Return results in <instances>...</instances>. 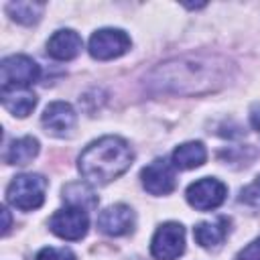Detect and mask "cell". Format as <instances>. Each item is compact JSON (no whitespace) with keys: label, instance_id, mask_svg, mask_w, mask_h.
<instances>
[{"label":"cell","instance_id":"cell-1","mask_svg":"<svg viewBox=\"0 0 260 260\" xmlns=\"http://www.w3.org/2000/svg\"><path fill=\"white\" fill-rule=\"evenodd\" d=\"M150 81L173 93H203L211 91L221 83V67L211 63V59L183 57L156 67Z\"/></svg>","mask_w":260,"mask_h":260},{"label":"cell","instance_id":"cell-2","mask_svg":"<svg viewBox=\"0 0 260 260\" xmlns=\"http://www.w3.org/2000/svg\"><path fill=\"white\" fill-rule=\"evenodd\" d=\"M134 152L120 136H104L93 140L79 154V173L91 185H106L130 169Z\"/></svg>","mask_w":260,"mask_h":260},{"label":"cell","instance_id":"cell-3","mask_svg":"<svg viewBox=\"0 0 260 260\" xmlns=\"http://www.w3.org/2000/svg\"><path fill=\"white\" fill-rule=\"evenodd\" d=\"M45 191H47V179L43 175L24 173L10 181L6 189V199L10 205H14L20 211H32L43 205Z\"/></svg>","mask_w":260,"mask_h":260},{"label":"cell","instance_id":"cell-4","mask_svg":"<svg viewBox=\"0 0 260 260\" xmlns=\"http://www.w3.org/2000/svg\"><path fill=\"white\" fill-rule=\"evenodd\" d=\"M41 75V67L26 55H10L2 59L0 65V83L2 91L26 89Z\"/></svg>","mask_w":260,"mask_h":260},{"label":"cell","instance_id":"cell-5","mask_svg":"<svg viewBox=\"0 0 260 260\" xmlns=\"http://www.w3.org/2000/svg\"><path fill=\"white\" fill-rule=\"evenodd\" d=\"M185 250V228L177 221L162 223L150 242V254L154 260H177Z\"/></svg>","mask_w":260,"mask_h":260},{"label":"cell","instance_id":"cell-6","mask_svg":"<svg viewBox=\"0 0 260 260\" xmlns=\"http://www.w3.org/2000/svg\"><path fill=\"white\" fill-rule=\"evenodd\" d=\"M130 49V37L120 28H100L89 39V55L98 61H110Z\"/></svg>","mask_w":260,"mask_h":260},{"label":"cell","instance_id":"cell-7","mask_svg":"<svg viewBox=\"0 0 260 260\" xmlns=\"http://www.w3.org/2000/svg\"><path fill=\"white\" fill-rule=\"evenodd\" d=\"M87 228H89V217H87V211L85 209H79V207H65V209H59L51 215L49 219V230L63 238V240H81L85 234H87Z\"/></svg>","mask_w":260,"mask_h":260},{"label":"cell","instance_id":"cell-8","mask_svg":"<svg viewBox=\"0 0 260 260\" xmlns=\"http://www.w3.org/2000/svg\"><path fill=\"white\" fill-rule=\"evenodd\" d=\"M185 195H187V201L191 207H195L199 211H209V209H215L223 203L228 189L221 181L211 179V177H203V179L191 183L187 187Z\"/></svg>","mask_w":260,"mask_h":260},{"label":"cell","instance_id":"cell-9","mask_svg":"<svg viewBox=\"0 0 260 260\" xmlns=\"http://www.w3.org/2000/svg\"><path fill=\"white\" fill-rule=\"evenodd\" d=\"M142 187L150 195H169L175 189V165H171L167 158H154L150 165H146L140 173Z\"/></svg>","mask_w":260,"mask_h":260},{"label":"cell","instance_id":"cell-10","mask_svg":"<svg viewBox=\"0 0 260 260\" xmlns=\"http://www.w3.org/2000/svg\"><path fill=\"white\" fill-rule=\"evenodd\" d=\"M75 120H77V116L67 102H51L41 116V124L53 136L69 134L75 128Z\"/></svg>","mask_w":260,"mask_h":260},{"label":"cell","instance_id":"cell-11","mask_svg":"<svg viewBox=\"0 0 260 260\" xmlns=\"http://www.w3.org/2000/svg\"><path fill=\"white\" fill-rule=\"evenodd\" d=\"M98 228L108 236H124L134 228V211L124 203L110 205L98 215Z\"/></svg>","mask_w":260,"mask_h":260},{"label":"cell","instance_id":"cell-12","mask_svg":"<svg viewBox=\"0 0 260 260\" xmlns=\"http://www.w3.org/2000/svg\"><path fill=\"white\" fill-rule=\"evenodd\" d=\"M81 47H83V41L73 28H61L53 32V37L47 41V53L59 61L75 59L81 53Z\"/></svg>","mask_w":260,"mask_h":260},{"label":"cell","instance_id":"cell-13","mask_svg":"<svg viewBox=\"0 0 260 260\" xmlns=\"http://www.w3.org/2000/svg\"><path fill=\"white\" fill-rule=\"evenodd\" d=\"M207 158V150L201 142H185V144H179L175 150H173V165L175 169H195V167H201Z\"/></svg>","mask_w":260,"mask_h":260},{"label":"cell","instance_id":"cell-14","mask_svg":"<svg viewBox=\"0 0 260 260\" xmlns=\"http://www.w3.org/2000/svg\"><path fill=\"white\" fill-rule=\"evenodd\" d=\"M228 234V219L225 217H219L217 221H201L195 225L193 230V236H195V242L203 248H215L223 242Z\"/></svg>","mask_w":260,"mask_h":260},{"label":"cell","instance_id":"cell-15","mask_svg":"<svg viewBox=\"0 0 260 260\" xmlns=\"http://www.w3.org/2000/svg\"><path fill=\"white\" fill-rule=\"evenodd\" d=\"M37 154H39V140L32 136H24L10 142V146L4 152V160L8 165H28Z\"/></svg>","mask_w":260,"mask_h":260},{"label":"cell","instance_id":"cell-16","mask_svg":"<svg viewBox=\"0 0 260 260\" xmlns=\"http://www.w3.org/2000/svg\"><path fill=\"white\" fill-rule=\"evenodd\" d=\"M2 106L18 116V118H24L32 112V108L37 106V95L26 91V89H14V91H2Z\"/></svg>","mask_w":260,"mask_h":260},{"label":"cell","instance_id":"cell-17","mask_svg":"<svg viewBox=\"0 0 260 260\" xmlns=\"http://www.w3.org/2000/svg\"><path fill=\"white\" fill-rule=\"evenodd\" d=\"M63 199L71 205V207H79V209H93L98 205V197L93 195V191L85 185V183H69L63 187Z\"/></svg>","mask_w":260,"mask_h":260},{"label":"cell","instance_id":"cell-18","mask_svg":"<svg viewBox=\"0 0 260 260\" xmlns=\"http://www.w3.org/2000/svg\"><path fill=\"white\" fill-rule=\"evenodd\" d=\"M6 10L16 22L32 24V22H37L41 18V14L45 10V4L43 2H8Z\"/></svg>","mask_w":260,"mask_h":260},{"label":"cell","instance_id":"cell-19","mask_svg":"<svg viewBox=\"0 0 260 260\" xmlns=\"http://www.w3.org/2000/svg\"><path fill=\"white\" fill-rule=\"evenodd\" d=\"M238 201L250 209H260V175L240 191Z\"/></svg>","mask_w":260,"mask_h":260},{"label":"cell","instance_id":"cell-20","mask_svg":"<svg viewBox=\"0 0 260 260\" xmlns=\"http://www.w3.org/2000/svg\"><path fill=\"white\" fill-rule=\"evenodd\" d=\"M35 260H77L69 248H43Z\"/></svg>","mask_w":260,"mask_h":260},{"label":"cell","instance_id":"cell-21","mask_svg":"<svg viewBox=\"0 0 260 260\" xmlns=\"http://www.w3.org/2000/svg\"><path fill=\"white\" fill-rule=\"evenodd\" d=\"M238 260H260V238H256L254 242H250L238 254Z\"/></svg>","mask_w":260,"mask_h":260},{"label":"cell","instance_id":"cell-22","mask_svg":"<svg viewBox=\"0 0 260 260\" xmlns=\"http://www.w3.org/2000/svg\"><path fill=\"white\" fill-rule=\"evenodd\" d=\"M2 215H4V228H2V234L6 236V234H8V228H10V215H8V209H2Z\"/></svg>","mask_w":260,"mask_h":260}]
</instances>
